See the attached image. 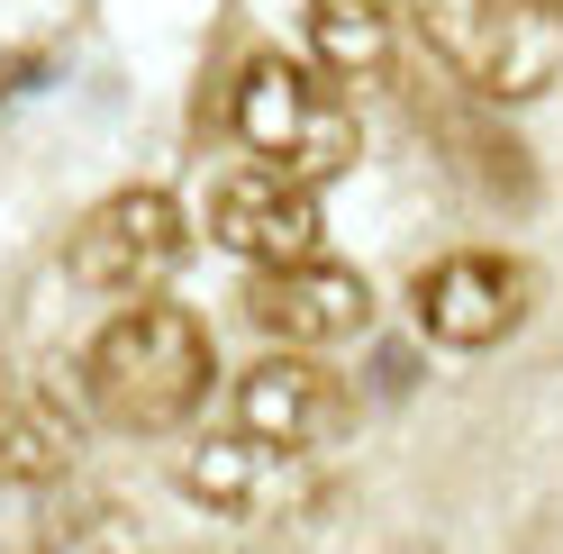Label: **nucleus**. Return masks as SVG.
Here are the masks:
<instances>
[{"instance_id":"obj_1","label":"nucleus","mask_w":563,"mask_h":554,"mask_svg":"<svg viewBox=\"0 0 563 554\" xmlns=\"http://www.w3.org/2000/svg\"><path fill=\"white\" fill-rule=\"evenodd\" d=\"M209 373H219V355H209V328L191 319V309L173 300H128L110 328L91 336L82 355V391L110 428L128 436H164L183 428L191 409L209 400Z\"/></svg>"},{"instance_id":"obj_2","label":"nucleus","mask_w":563,"mask_h":554,"mask_svg":"<svg viewBox=\"0 0 563 554\" xmlns=\"http://www.w3.org/2000/svg\"><path fill=\"white\" fill-rule=\"evenodd\" d=\"M409 27L437 74L490 110L537 100L563 74V0H409Z\"/></svg>"},{"instance_id":"obj_3","label":"nucleus","mask_w":563,"mask_h":554,"mask_svg":"<svg viewBox=\"0 0 563 554\" xmlns=\"http://www.w3.org/2000/svg\"><path fill=\"white\" fill-rule=\"evenodd\" d=\"M228 119H236V146L255 155V164H282V173H300V182L345 173L355 146H364L355 91L328 82L319 64H300V55H255V64L236 74Z\"/></svg>"},{"instance_id":"obj_4","label":"nucleus","mask_w":563,"mask_h":554,"mask_svg":"<svg viewBox=\"0 0 563 554\" xmlns=\"http://www.w3.org/2000/svg\"><path fill=\"white\" fill-rule=\"evenodd\" d=\"M191 255V219L183 200L164 191H110L100 210H82L74 246H64V273L82 291H119V300H146L155 282H173Z\"/></svg>"},{"instance_id":"obj_5","label":"nucleus","mask_w":563,"mask_h":554,"mask_svg":"<svg viewBox=\"0 0 563 554\" xmlns=\"http://www.w3.org/2000/svg\"><path fill=\"white\" fill-rule=\"evenodd\" d=\"M345 419H355L345 383L319 355H300V345H273V355L245 364L236 391H228V428L264 436V445H291V455H328V445L345 436Z\"/></svg>"},{"instance_id":"obj_6","label":"nucleus","mask_w":563,"mask_h":554,"mask_svg":"<svg viewBox=\"0 0 563 554\" xmlns=\"http://www.w3.org/2000/svg\"><path fill=\"white\" fill-rule=\"evenodd\" d=\"M527 291H537V282H527L518 255L464 246V255H437V264L409 282V309H418V328H428L437 345H454V355H482V345L518 336Z\"/></svg>"},{"instance_id":"obj_7","label":"nucleus","mask_w":563,"mask_h":554,"mask_svg":"<svg viewBox=\"0 0 563 554\" xmlns=\"http://www.w3.org/2000/svg\"><path fill=\"white\" fill-rule=\"evenodd\" d=\"M209 246H228L245 264H300L319 255V182H300V173L282 164H236L209 182Z\"/></svg>"},{"instance_id":"obj_8","label":"nucleus","mask_w":563,"mask_h":554,"mask_svg":"<svg viewBox=\"0 0 563 554\" xmlns=\"http://www.w3.org/2000/svg\"><path fill=\"white\" fill-rule=\"evenodd\" d=\"M183 491L219 518H245V528H273V518H300L319 500V455H291V445L264 436H200L183 455Z\"/></svg>"},{"instance_id":"obj_9","label":"nucleus","mask_w":563,"mask_h":554,"mask_svg":"<svg viewBox=\"0 0 563 554\" xmlns=\"http://www.w3.org/2000/svg\"><path fill=\"white\" fill-rule=\"evenodd\" d=\"M245 319H255L273 345L319 355V345H345V336L373 328V291H364V273L319 264V255H300V264H255V282H245Z\"/></svg>"},{"instance_id":"obj_10","label":"nucleus","mask_w":563,"mask_h":554,"mask_svg":"<svg viewBox=\"0 0 563 554\" xmlns=\"http://www.w3.org/2000/svg\"><path fill=\"white\" fill-rule=\"evenodd\" d=\"M418 119H428V136L445 146L454 164V182H464L473 200H500V210H527V191H537V173H527V146L500 128V110L473 91H454V100H418Z\"/></svg>"},{"instance_id":"obj_11","label":"nucleus","mask_w":563,"mask_h":554,"mask_svg":"<svg viewBox=\"0 0 563 554\" xmlns=\"http://www.w3.org/2000/svg\"><path fill=\"white\" fill-rule=\"evenodd\" d=\"M309 55L345 91H382L400 74V10L391 0H309Z\"/></svg>"},{"instance_id":"obj_12","label":"nucleus","mask_w":563,"mask_h":554,"mask_svg":"<svg viewBox=\"0 0 563 554\" xmlns=\"http://www.w3.org/2000/svg\"><path fill=\"white\" fill-rule=\"evenodd\" d=\"M82 455V419L64 409L46 383H27V373H10L0 383V481H64Z\"/></svg>"},{"instance_id":"obj_13","label":"nucleus","mask_w":563,"mask_h":554,"mask_svg":"<svg viewBox=\"0 0 563 554\" xmlns=\"http://www.w3.org/2000/svg\"><path fill=\"white\" fill-rule=\"evenodd\" d=\"M64 554H110V545H64Z\"/></svg>"}]
</instances>
